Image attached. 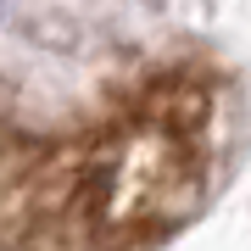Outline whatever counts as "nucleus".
I'll use <instances>...</instances> for the list:
<instances>
[{
	"label": "nucleus",
	"mask_w": 251,
	"mask_h": 251,
	"mask_svg": "<svg viewBox=\"0 0 251 251\" xmlns=\"http://www.w3.org/2000/svg\"><path fill=\"white\" fill-rule=\"evenodd\" d=\"M201 100L162 95L117 117L90 145L50 156L34 173V224L56 246L112 251L173 229L201 190Z\"/></svg>",
	"instance_id": "obj_1"
}]
</instances>
